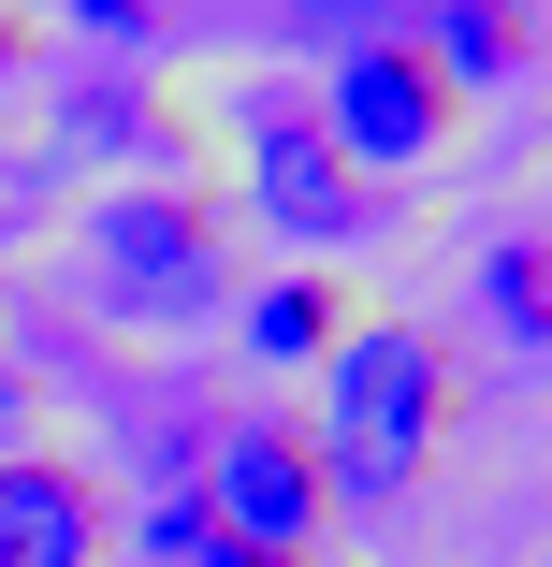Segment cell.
Returning <instances> with one entry per match:
<instances>
[{
	"label": "cell",
	"mask_w": 552,
	"mask_h": 567,
	"mask_svg": "<svg viewBox=\"0 0 552 567\" xmlns=\"http://www.w3.org/2000/svg\"><path fill=\"white\" fill-rule=\"evenodd\" d=\"M480 291H494V320L538 350V320H552V291H538V248H494V262H480Z\"/></svg>",
	"instance_id": "9"
},
{
	"label": "cell",
	"mask_w": 552,
	"mask_h": 567,
	"mask_svg": "<svg viewBox=\"0 0 552 567\" xmlns=\"http://www.w3.org/2000/svg\"><path fill=\"white\" fill-rule=\"evenodd\" d=\"M73 16H87V30H146V0H73Z\"/></svg>",
	"instance_id": "12"
},
{
	"label": "cell",
	"mask_w": 552,
	"mask_h": 567,
	"mask_svg": "<svg viewBox=\"0 0 552 567\" xmlns=\"http://www.w3.org/2000/svg\"><path fill=\"white\" fill-rule=\"evenodd\" d=\"M262 204H277V218H305V234H364L350 161L320 146V117H291V102H262Z\"/></svg>",
	"instance_id": "5"
},
{
	"label": "cell",
	"mask_w": 552,
	"mask_h": 567,
	"mask_svg": "<svg viewBox=\"0 0 552 567\" xmlns=\"http://www.w3.org/2000/svg\"><path fill=\"white\" fill-rule=\"evenodd\" d=\"M204 509L233 524L248 553H305V524H320V466H305L291 436H233V466H218Z\"/></svg>",
	"instance_id": "4"
},
{
	"label": "cell",
	"mask_w": 552,
	"mask_h": 567,
	"mask_svg": "<svg viewBox=\"0 0 552 567\" xmlns=\"http://www.w3.org/2000/svg\"><path fill=\"white\" fill-rule=\"evenodd\" d=\"M102 509L73 466H0V567H87Z\"/></svg>",
	"instance_id": "6"
},
{
	"label": "cell",
	"mask_w": 552,
	"mask_h": 567,
	"mask_svg": "<svg viewBox=\"0 0 552 567\" xmlns=\"http://www.w3.org/2000/svg\"><path fill=\"white\" fill-rule=\"evenodd\" d=\"M436 422H451V379H436L421 334H350L335 350V481H364V495L421 481Z\"/></svg>",
	"instance_id": "1"
},
{
	"label": "cell",
	"mask_w": 552,
	"mask_h": 567,
	"mask_svg": "<svg viewBox=\"0 0 552 567\" xmlns=\"http://www.w3.org/2000/svg\"><path fill=\"white\" fill-rule=\"evenodd\" d=\"M102 291L146 306V320H189V306L218 291L204 218H189V204H117V218H102Z\"/></svg>",
	"instance_id": "3"
},
{
	"label": "cell",
	"mask_w": 552,
	"mask_h": 567,
	"mask_svg": "<svg viewBox=\"0 0 552 567\" xmlns=\"http://www.w3.org/2000/svg\"><path fill=\"white\" fill-rule=\"evenodd\" d=\"M320 334H335V291H305V277H291V291H262V350H277V364H305Z\"/></svg>",
	"instance_id": "7"
},
{
	"label": "cell",
	"mask_w": 552,
	"mask_h": 567,
	"mask_svg": "<svg viewBox=\"0 0 552 567\" xmlns=\"http://www.w3.org/2000/svg\"><path fill=\"white\" fill-rule=\"evenodd\" d=\"M204 567H305V553H248V538H204Z\"/></svg>",
	"instance_id": "11"
},
{
	"label": "cell",
	"mask_w": 552,
	"mask_h": 567,
	"mask_svg": "<svg viewBox=\"0 0 552 567\" xmlns=\"http://www.w3.org/2000/svg\"><path fill=\"white\" fill-rule=\"evenodd\" d=\"M451 59L466 73H509L523 59V16H509V0H451Z\"/></svg>",
	"instance_id": "8"
},
{
	"label": "cell",
	"mask_w": 552,
	"mask_h": 567,
	"mask_svg": "<svg viewBox=\"0 0 552 567\" xmlns=\"http://www.w3.org/2000/svg\"><path fill=\"white\" fill-rule=\"evenodd\" d=\"M436 132H451V73H436L421 44H350L320 146L364 161V175H393V161H436Z\"/></svg>",
	"instance_id": "2"
},
{
	"label": "cell",
	"mask_w": 552,
	"mask_h": 567,
	"mask_svg": "<svg viewBox=\"0 0 552 567\" xmlns=\"http://www.w3.org/2000/svg\"><path fill=\"white\" fill-rule=\"evenodd\" d=\"M146 538H160V553H204V538H218V509H204V495H160V524H146Z\"/></svg>",
	"instance_id": "10"
}]
</instances>
